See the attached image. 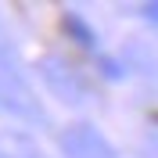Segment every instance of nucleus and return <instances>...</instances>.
<instances>
[{
  "label": "nucleus",
  "mask_w": 158,
  "mask_h": 158,
  "mask_svg": "<svg viewBox=\"0 0 158 158\" xmlns=\"http://www.w3.org/2000/svg\"><path fill=\"white\" fill-rule=\"evenodd\" d=\"M140 11H144V15H148L151 22H158V0H151V4H144Z\"/></svg>",
  "instance_id": "39448f33"
},
{
  "label": "nucleus",
  "mask_w": 158,
  "mask_h": 158,
  "mask_svg": "<svg viewBox=\"0 0 158 158\" xmlns=\"http://www.w3.org/2000/svg\"><path fill=\"white\" fill-rule=\"evenodd\" d=\"M0 104L7 111H15V115L43 122V108H40L29 79H25V69H22L18 54L7 50V47H0Z\"/></svg>",
  "instance_id": "f257e3e1"
},
{
  "label": "nucleus",
  "mask_w": 158,
  "mask_h": 158,
  "mask_svg": "<svg viewBox=\"0 0 158 158\" xmlns=\"http://www.w3.org/2000/svg\"><path fill=\"white\" fill-rule=\"evenodd\" d=\"M61 151H65V158H115V151H111V144L104 137H101L94 126H86V122H76V126L61 129Z\"/></svg>",
  "instance_id": "7ed1b4c3"
},
{
  "label": "nucleus",
  "mask_w": 158,
  "mask_h": 158,
  "mask_svg": "<svg viewBox=\"0 0 158 158\" xmlns=\"http://www.w3.org/2000/svg\"><path fill=\"white\" fill-rule=\"evenodd\" d=\"M0 158H15V155H7V151H0Z\"/></svg>",
  "instance_id": "423d86ee"
},
{
  "label": "nucleus",
  "mask_w": 158,
  "mask_h": 158,
  "mask_svg": "<svg viewBox=\"0 0 158 158\" xmlns=\"http://www.w3.org/2000/svg\"><path fill=\"white\" fill-rule=\"evenodd\" d=\"M36 76L40 83L47 86V94L54 101H61V104H72V108H79V104H86V79L79 76L76 65H69L65 58H58V54H47V58L36 61Z\"/></svg>",
  "instance_id": "f03ea898"
},
{
  "label": "nucleus",
  "mask_w": 158,
  "mask_h": 158,
  "mask_svg": "<svg viewBox=\"0 0 158 158\" xmlns=\"http://www.w3.org/2000/svg\"><path fill=\"white\" fill-rule=\"evenodd\" d=\"M61 25H65V32H69V36L76 40L79 47H94V43H97V36H94V29H90L86 22L79 18V15H65V22H61Z\"/></svg>",
  "instance_id": "20e7f679"
}]
</instances>
